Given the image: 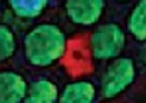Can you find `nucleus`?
I'll return each mask as SVG.
<instances>
[{"label": "nucleus", "mask_w": 146, "mask_h": 103, "mask_svg": "<svg viewBox=\"0 0 146 103\" xmlns=\"http://www.w3.org/2000/svg\"><path fill=\"white\" fill-rule=\"evenodd\" d=\"M67 52V36L54 23L44 22L33 26L23 37L25 59L35 67H50L59 63Z\"/></svg>", "instance_id": "1"}, {"label": "nucleus", "mask_w": 146, "mask_h": 103, "mask_svg": "<svg viewBox=\"0 0 146 103\" xmlns=\"http://www.w3.org/2000/svg\"><path fill=\"white\" fill-rule=\"evenodd\" d=\"M126 46V33L120 25L108 22L96 26L89 36V50L95 60L110 62L122 54Z\"/></svg>", "instance_id": "2"}, {"label": "nucleus", "mask_w": 146, "mask_h": 103, "mask_svg": "<svg viewBox=\"0 0 146 103\" xmlns=\"http://www.w3.org/2000/svg\"><path fill=\"white\" fill-rule=\"evenodd\" d=\"M137 69L132 57L119 56L106 66L100 77V96L112 100L126 92L136 80Z\"/></svg>", "instance_id": "3"}, {"label": "nucleus", "mask_w": 146, "mask_h": 103, "mask_svg": "<svg viewBox=\"0 0 146 103\" xmlns=\"http://www.w3.org/2000/svg\"><path fill=\"white\" fill-rule=\"evenodd\" d=\"M106 9V0H64L67 19L76 26L89 27L100 22Z\"/></svg>", "instance_id": "4"}, {"label": "nucleus", "mask_w": 146, "mask_h": 103, "mask_svg": "<svg viewBox=\"0 0 146 103\" xmlns=\"http://www.w3.org/2000/svg\"><path fill=\"white\" fill-rule=\"evenodd\" d=\"M27 80L16 70H0V103H23Z\"/></svg>", "instance_id": "5"}, {"label": "nucleus", "mask_w": 146, "mask_h": 103, "mask_svg": "<svg viewBox=\"0 0 146 103\" xmlns=\"http://www.w3.org/2000/svg\"><path fill=\"white\" fill-rule=\"evenodd\" d=\"M96 86L90 80H75L59 92L57 103H95Z\"/></svg>", "instance_id": "6"}, {"label": "nucleus", "mask_w": 146, "mask_h": 103, "mask_svg": "<svg viewBox=\"0 0 146 103\" xmlns=\"http://www.w3.org/2000/svg\"><path fill=\"white\" fill-rule=\"evenodd\" d=\"M59 87L57 84L46 77L27 83V90L23 103H57Z\"/></svg>", "instance_id": "7"}, {"label": "nucleus", "mask_w": 146, "mask_h": 103, "mask_svg": "<svg viewBox=\"0 0 146 103\" xmlns=\"http://www.w3.org/2000/svg\"><path fill=\"white\" fill-rule=\"evenodd\" d=\"M127 33L139 43L146 40V0L139 2L132 7L126 20Z\"/></svg>", "instance_id": "8"}, {"label": "nucleus", "mask_w": 146, "mask_h": 103, "mask_svg": "<svg viewBox=\"0 0 146 103\" xmlns=\"http://www.w3.org/2000/svg\"><path fill=\"white\" fill-rule=\"evenodd\" d=\"M50 0H9L12 13L20 20H35L44 13Z\"/></svg>", "instance_id": "9"}, {"label": "nucleus", "mask_w": 146, "mask_h": 103, "mask_svg": "<svg viewBox=\"0 0 146 103\" xmlns=\"http://www.w3.org/2000/svg\"><path fill=\"white\" fill-rule=\"evenodd\" d=\"M17 52V37L13 29L0 23V64L9 62Z\"/></svg>", "instance_id": "10"}, {"label": "nucleus", "mask_w": 146, "mask_h": 103, "mask_svg": "<svg viewBox=\"0 0 146 103\" xmlns=\"http://www.w3.org/2000/svg\"><path fill=\"white\" fill-rule=\"evenodd\" d=\"M116 2H120V3H125V2H129V0H116Z\"/></svg>", "instance_id": "11"}, {"label": "nucleus", "mask_w": 146, "mask_h": 103, "mask_svg": "<svg viewBox=\"0 0 146 103\" xmlns=\"http://www.w3.org/2000/svg\"><path fill=\"white\" fill-rule=\"evenodd\" d=\"M0 7H2V0H0Z\"/></svg>", "instance_id": "12"}]
</instances>
